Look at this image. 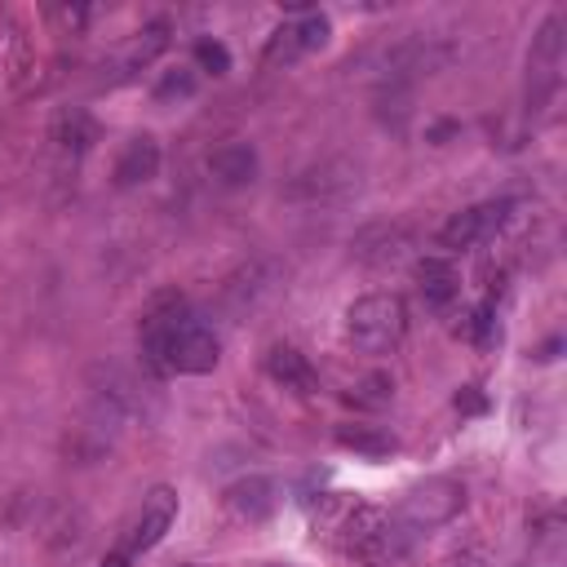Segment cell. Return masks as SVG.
I'll return each mask as SVG.
<instances>
[{
  "label": "cell",
  "instance_id": "6da1fadb",
  "mask_svg": "<svg viewBox=\"0 0 567 567\" xmlns=\"http://www.w3.org/2000/svg\"><path fill=\"white\" fill-rule=\"evenodd\" d=\"M137 346H142V363L151 368V377H204L217 368L221 359V341L217 332L186 310L182 297H159L137 328Z\"/></svg>",
  "mask_w": 567,
  "mask_h": 567
},
{
  "label": "cell",
  "instance_id": "7a4b0ae2",
  "mask_svg": "<svg viewBox=\"0 0 567 567\" xmlns=\"http://www.w3.org/2000/svg\"><path fill=\"white\" fill-rule=\"evenodd\" d=\"M465 505V487L447 474H434L425 483H416L390 514H385V532H381V545H385V558H399L403 549H412L425 532L443 527L447 518H456Z\"/></svg>",
  "mask_w": 567,
  "mask_h": 567
},
{
  "label": "cell",
  "instance_id": "3957f363",
  "mask_svg": "<svg viewBox=\"0 0 567 567\" xmlns=\"http://www.w3.org/2000/svg\"><path fill=\"white\" fill-rule=\"evenodd\" d=\"M408 332V306L394 292H368L346 310V337L363 354H385Z\"/></svg>",
  "mask_w": 567,
  "mask_h": 567
},
{
  "label": "cell",
  "instance_id": "277c9868",
  "mask_svg": "<svg viewBox=\"0 0 567 567\" xmlns=\"http://www.w3.org/2000/svg\"><path fill=\"white\" fill-rule=\"evenodd\" d=\"M563 58H567V22L563 13H549L536 35H532V49H527V84H523V97H527V111L540 115L558 84H563Z\"/></svg>",
  "mask_w": 567,
  "mask_h": 567
},
{
  "label": "cell",
  "instance_id": "5b68a950",
  "mask_svg": "<svg viewBox=\"0 0 567 567\" xmlns=\"http://www.w3.org/2000/svg\"><path fill=\"white\" fill-rule=\"evenodd\" d=\"M509 213H514L509 199H483V204H470V208H461V213H452V217L443 221V230H439V248H447V252H470V248L496 239V235L505 230Z\"/></svg>",
  "mask_w": 567,
  "mask_h": 567
},
{
  "label": "cell",
  "instance_id": "8992f818",
  "mask_svg": "<svg viewBox=\"0 0 567 567\" xmlns=\"http://www.w3.org/2000/svg\"><path fill=\"white\" fill-rule=\"evenodd\" d=\"M328 18L323 13H315V9H297L292 18H284L275 31H270V40H266V66H288V62H297V58H306V53H315V49H323L328 44Z\"/></svg>",
  "mask_w": 567,
  "mask_h": 567
},
{
  "label": "cell",
  "instance_id": "52a82bcc",
  "mask_svg": "<svg viewBox=\"0 0 567 567\" xmlns=\"http://www.w3.org/2000/svg\"><path fill=\"white\" fill-rule=\"evenodd\" d=\"M173 518H177V492L173 487H151L146 496H142V509H137V518L128 523V536L120 540V549H128L133 558L137 554H146V549H155L164 536H168V527H173Z\"/></svg>",
  "mask_w": 567,
  "mask_h": 567
},
{
  "label": "cell",
  "instance_id": "ba28073f",
  "mask_svg": "<svg viewBox=\"0 0 567 567\" xmlns=\"http://www.w3.org/2000/svg\"><path fill=\"white\" fill-rule=\"evenodd\" d=\"M275 492H279L275 478H266V474H244V478H235V483L221 492V501H226V509H230L235 518L261 523V518H270L275 505H279Z\"/></svg>",
  "mask_w": 567,
  "mask_h": 567
},
{
  "label": "cell",
  "instance_id": "9c48e42d",
  "mask_svg": "<svg viewBox=\"0 0 567 567\" xmlns=\"http://www.w3.org/2000/svg\"><path fill=\"white\" fill-rule=\"evenodd\" d=\"M412 279H416L421 301L434 306V310H443V306H452L461 297V275H456V266L447 257H421Z\"/></svg>",
  "mask_w": 567,
  "mask_h": 567
},
{
  "label": "cell",
  "instance_id": "30bf717a",
  "mask_svg": "<svg viewBox=\"0 0 567 567\" xmlns=\"http://www.w3.org/2000/svg\"><path fill=\"white\" fill-rule=\"evenodd\" d=\"M208 173L217 186L226 190H239V186H252L257 182V151L248 142H226L208 155Z\"/></svg>",
  "mask_w": 567,
  "mask_h": 567
},
{
  "label": "cell",
  "instance_id": "8fae6325",
  "mask_svg": "<svg viewBox=\"0 0 567 567\" xmlns=\"http://www.w3.org/2000/svg\"><path fill=\"white\" fill-rule=\"evenodd\" d=\"M159 159L164 155H159V142L151 133L124 142V151L115 159V186H142V182H151L159 173Z\"/></svg>",
  "mask_w": 567,
  "mask_h": 567
},
{
  "label": "cell",
  "instance_id": "7c38bea8",
  "mask_svg": "<svg viewBox=\"0 0 567 567\" xmlns=\"http://www.w3.org/2000/svg\"><path fill=\"white\" fill-rule=\"evenodd\" d=\"M266 372H270V381H279L284 390H315V368H310V359L297 350V346H288V341H279V346H270L266 350Z\"/></svg>",
  "mask_w": 567,
  "mask_h": 567
},
{
  "label": "cell",
  "instance_id": "4fadbf2b",
  "mask_svg": "<svg viewBox=\"0 0 567 567\" xmlns=\"http://www.w3.org/2000/svg\"><path fill=\"white\" fill-rule=\"evenodd\" d=\"M403 252V230L399 226H368L359 239H354V257L359 261H372V266H385Z\"/></svg>",
  "mask_w": 567,
  "mask_h": 567
},
{
  "label": "cell",
  "instance_id": "5bb4252c",
  "mask_svg": "<svg viewBox=\"0 0 567 567\" xmlns=\"http://www.w3.org/2000/svg\"><path fill=\"white\" fill-rule=\"evenodd\" d=\"M164 44H168V22L164 18H155V22H146L142 31H137V40L128 44V53H124V75H133V71H142V66H151L159 53H164Z\"/></svg>",
  "mask_w": 567,
  "mask_h": 567
},
{
  "label": "cell",
  "instance_id": "9a60e30c",
  "mask_svg": "<svg viewBox=\"0 0 567 567\" xmlns=\"http://www.w3.org/2000/svg\"><path fill=\"white\" fill-rule=\"evenodd\" d=\"M93 137H97V128H93V120L84 111H62L58 124H53V142L66 146V151H84Z\"/></svg>",
  "mask_w": 567,
  "mask_h": 567
},
{
  "label": "cell",
  "instance_id": "2e32d148",
  "mask_svg": "<svg viewBox=\"0 0 567 567\" xmlns=\"http://www.w3.org/2000/svg\"><path fill=\"white\" fill-rule=\"evenodd\" d=\"M155 97H159V102H173V97H177V102H182V97H195V75H190V71H168V75L155 84Z\"/></svg>",
  "mask_w": 567,
  "mask_h": 567
},
{
  "label": "cell",
  "instance_id": "e0dca14e",
  "mask_svg": "<svg viewBox=\"0 0 567 567\" xmlns=\"http://www.w3.org/2000/svg\"><path fill=\"white\" fill-rule=\"evenodd\" d=\"M195 62H199L204 71H213V75H226V71H230V53H226V44H217V40H199V44H195Z\"/></svg>",
  "mask_w": 567,
  "mask_h": 567
},
{
  "label": "cell",
  "instance_id": "ac0fdd59",
  "mask_svg": "<svg viewBox=\"0 0 567 567\" xmlns=\"http://www.w3.org/2000/svg\"><path fill=\"white\" fill-rule=\"evenodd\" d=\"M470 332H474V341H478V346H492V341L501 337V328H496V310H492V301L474 310V319H470Z\"/></svg>",
  "mask_w": 567,
  "mask_h": 567
},
{
  "label": "cell",
  "instance_id": "d6986e66",
  "mask_svg": "<svg viewBox=\"0 0 567 567\" xmlns=\"http://www.w3.org/2000/svg\"><path fill=\"white\" fill-rule=\"evenodd\" d=\"M341 443H346V447H359V452H390V443H385V439L354 434V430H346V434H341Z\"/></svg>",
  "mask_w": 567,
  "mask_h": 567
},
{
  "label": "cell",
  "instance_id": "ffe728a7",
  "mask_svg": "<svg viewBox=\"0 0 567 567\" xmlns=\"http://www.w3.org/2000/svg\"><path fill=\"white\" fill-rule=\"evenodd\" d=\"M128 563H133V554H128V549H120V545H115V549L102 558V567H128Z\"/></svg>",
  "mask_w": 567,
  "mask_h": 567
},
{
  "label": "cell",
  "instance_id": "44dd1931",
  "mask_svg": "<svg viewBox=\"0 0 567 567\" xmlns=\"http://www.w3.org/2000/svg\"><path fill=\"white\" fill-rule=\"evenodd\" d=\"M456 408H470V412H478V408H483V399L474 394V385H470V394H456Z\"/></svg>",
  "mask_w": 567,
  "mask_h": 567
}]
</instances>
